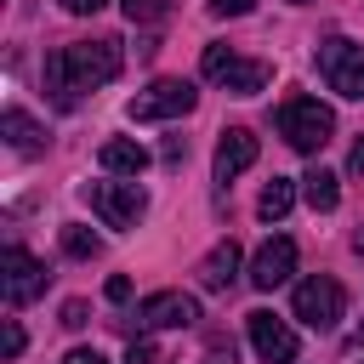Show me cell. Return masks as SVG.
I'll return each mask as SVG.
<instances>
[{
  "label": "cell",
  "mask_w": 364,
  "mask_h": 364,
  "mask_svg": "<svg viewBox=\"0 0 364 364\" xmlns=\"http://www.w3.org/2000/svg\"><path fill=\"white\" fill-rule=\"evenodd\" d=\"M256 0H210V17H245Z\"/></svg>",
  "instance_id": "44dd1931"
},
{
  "label": "cell",
  "mask_w": 364,
  "mask_h": 364,
  "mask_svg": "<svg viewBox=\"0 0 364 364\" xmlns=\"http://www.w3.org/2000/svg\"><path fill=\"white\" fill-rule=\"evenodd\" d=\"M347 165H353V171H358V176H364V136H358V142H353V159H347Z\"/></svg>",
  "instance_id": "f1b7e54d"
},
{
  "label": "cell",
  "mask_w": 364,
  "mask_h": 364,
  "mask_svg": "<svg viewBox=\"0 0 364 364\" xmlns=\"http://www.w3.org/2000/svg\"><path fill=\"white\" fill-rule=\"evenodd\" d=\"M301 199H307L318 216L336 210V205H341V176H336V171H307V176H301Z\"/></svg>",
  "instance_id": "2e32d148"
},
{
  "label": "cell",
  "mask_w": 364,
  "mask_h": 364,
  "mask_svg": "<svg viewBox=\"0 0 364 364\" xmlns=\"http://www.w3.org/2000/svg\"><path fill=\"white\" fill-rule=\"evenodd\" d=\"M0 131H6V142H11L17 154H40V148H46V125H40L34 114H23V108H6V114H0Z\"/></svg>",
  "instance_id": "9a60e30c"
},
{
  "label": "cell",
  "mask_w": 364,
  "mask_h": 364,
  "mask_svg": "<svg viewBox=\"0 0 364 364\" xmlns=\"http://www.w3.org/2000/svg\"><path fill=\"white\" fill-rule=\"evenodd\" d=\"M63 324L80 330V324H85V301H63Z\"/></svg>",
  "instance_id": "d4e9b609"
},
{
  "label": "cell",
  "mask_w": 364,
  "mask_h": 364,
  "mask_svg": "<svg viewBox=\"0 0 364 364\" xmlns=\"http://www.w3.org/2000/svg\"><path fill=\"white\" fill-rule=\"evenodd\" d=\"M256 131H245V125H228L222 136H216V159H210V171H216V182H233L239 171H250L256 165Z\"/></svg>",
  "instance_id": "8fae6325"
},
{
  "label": "cell",
  "mask_w": 364,
  "mask_h": 364,
  "mask_svg": "<svg viewBox=\"0 0 364 364\" xmlns=\"http://www.w3.org/2000/svg\"><path fill=\"white\" fill-rule=\"evenodd\" d=\"M239 262H245V256H239V245H233V239L210 245V256L199 262V284H205V290H228V284L239 279Z\"/></svg>",
  "instance_id": "4fadbf2b"
},
{
  "label": "cell",
  "mask_w": 364,
  "mask_h": 364,
  "mask_svg": "<svg viewBox=\"0 0 364 364\" xmlns=\"http://www.w3.org/2000/svg\"><path fill=\"white\" fill-rule=\"evenodd\" d=\"M245 330H250V347H256V358H262V364H296L301 341H296V330H290L279 313H250V318H245Z\"/></svg>",
  "instance_id": "9c48e42d"
},
{
  "label": "cell",
  "mask_w": 364,
  "mask_h": 364,
  "mask_svg": "<svg viewBox=\"0 0 364 364\" xmlns=\"http://www.w3.org/2000/svg\"><path fill=\"white\" fill-rule=\"evenodd\" d=\"M0 290H6L11 307H28V301L46 290V267H40L23 245H11V250L0 256Z\"/></svg>",
  "instance_id": "30bf717a"
},
{
  "label": "cell",
  "mask_w": 364,
  "mask_h": 364,
  "mask_svg": "<svg viewBox=\"0 0 364 364\" xmlns=\"http://www.w3.org/2000/svg\"><path fill=\"white\" fill-rule=\"evenodd\" d=\"M119 6H125V17H131V23H154V17H165V6H171V0H119Z\"/></svg>",
  "instance_id": "d6986e66"
},
{
  "label": "cell",
  "mask_w": 364,
  "mask_h": 364,
  "mask_svg": "<svg viewBox=\"0 0 364 364\" xmlns=\"http://www.w3.org/2000/svg\"><path fill=\"white\" fill-rule=\"evenodd\" d=\"M176 159H188V142H176V136H171V142H165V165H176Z\"/></svg>",
  "instance_id": "83f0119b"
},
{
  "label": "cell",
  "mask_w": 364,
  "mask_h": 364,
  "mask_svg": "<svg viewBox=\"0 0 364 364\" xmlns=\"http://www.w3.org/2000/svg\"><path fill=\"white\" fill-rule=\"evenodd\" d=\"M290 307H296V318H301L307 330H336V318L347 313V290H341L330 273H313V279L296 284Z\"/></svg>",
  "instance_id": "277c9868"
},
{
  "label": "cell",
  "mask_w": 364,
  "mask_h": 364,
  "mask_svg": "<svg viewBox=\"0 0 364 364\" xmlns=\"http://www.w3.org/2000/svg\"><path fill=\"white\" fill-rule=\"evenodd\" d=\"M125 296H131V279L114 273V279H108V301H125Z\"/></svg>",
  "instance_id": "4316f807"
},
{
  "label": "cell",
  "mask_w": 364,
  "mask_h": 364,
  "mask_svg": "<svg viewBox=\"0 0 364 364\" xmlns=\"http://www.w3.org/2000/svg\"><path fill=\"white\" fill-rule=\"evenodd\" d=\"M136 324L142 330H188V324H199V301L188 290H154L136 301Z\"/></svg>",
  "instance_id": "ba28073f"
},
{
  "label": "cell",
  "mask_w": 364,
  "mask_h": 364,
  "mask_svg": "<svg viewBox=\"0 0 364 364\" xmlns=\"http://www.w3.org/2000/svg\"><path fill=\"white\" fill-rule=\"evenodd\" d=\"M290 273H296V239L279 233V239H267V245L256 250V262H250V284H256V290H279Z\"/></svg>",
  "instance_id": "7c38bea8"
},
{
  "label": "cell",
  "mask_w": 364,
  "mask_h": 364,
  "mask_svg": "<svg viewBox=\"0 0 364 364\" xmlns=\"http://www.w3.org/2000/svg\"><path fill=\"white\" fill-rule=\"evenodd\" d=\"M193 102H199V91H193L188 80H154L148 91H136V97L125 102V114H131L136 125H148V119H182Z\"/></svg>",
  "instance_id": "8992f818"
},
{
  "label": "cell",
  "mask_w": 364,
  "mask_h": 364,
  "mask_svg": "<svg viewBox=\"0 0 364 364\" xmlns=\"http://www.w3.org/2000/svg\"><path fill=\"white\" fill-rule=\"evenodd\" d=\"M318 74H324V85L336 91V97H364V46L358 40H324L318 46Z\"/></svg>",
  "instance_id": "5b68a950"
},
{
  "label": "cell",
  "mask_w": 364,
  "mask_h": 364,
  "mask_svg": "<svg viewBox=\"0 0 364 364\" xmlns=\"http://www.w3.org/2000/svg\"><path fill=\"white\" fill-rule=\"evenodd\" d=\"M63 250L85 262V256H97V250H102V239H97L91 228H80V222H68V228H63Z\"/></svg>",
  "instance_id": "ac0fdd59"
},
{
  "label": "cell",
  "mask_w": 364,
  "mask_h": 364,
  "mask_svg": "<svg viewBox=\"0 0 364 364\" xmlns=\"http://www.w3.org/2000/svg\"><path fill=\"white\" fill-rule=\"evenodd\" d=\"M102 171L108 176H142L148 171V148L142 142H131V136H114V142H102Z\"/></svg>",
  "instance_id": "5bb4252c"
},
{
  "label": "cell",
  "mask_w": 364,
  "mask_h": 364,
  "mask_svg": "<svg viewBox=\"0 0 364 364\" xmlns=\"http://www.w3.org/2000/svg\"><path fill=\"white\" fill-rule=\"evenodd\" d=\"M85 199H91V210H97L108 228H136L142 210H148V193L136 188V176H131V182H91Z\"/></svg>",
  "instance_id": "52a82bcc"
},
{
  "label": "cell",
  "mask_w": 364,
  "mask_h": 364,
  "mask_svg": "<svg viewBox=\"0 0 364 364\" xmlns=\"http://www.w3.org/2000/svg\"><path fill=\"white\" fill-rule=\"evenodd\" d=\"M125 364H154V341H131L125 347Z\"/></svg>",
  "instance_id": "603a6c76"
},
{
  "label": "cell",
  "mask_w": 364,
  "mask_h": 364,
  "mask_svg": "<svg viewBox=\"0 0 364 364\" xmlns=\"http://www.w3.org/2000/svg\"><path fill=\"white\" fill-rule=\"evenodd\" d=\"M0 353H6V358H17V353H23V330H17V318H6V336H0Z\"/></svg>",
  "instance_id": "ffe728a7"
},
{
  "label": "cell",
  "mask_w": 364,
  "mask_h": 364,
  "mask_svg": "<svg viewBox=\"0 0 364 364\" xmlns=\"http://www.w3.org/2000/svg\"><path fill=\"white\" fill-rule=\"evenodd\" d=\"M205 364H233V341H222V336H216V341L205 347Z\"/></svg>",
  "instance_id": "7402d4cb"
},
{
  "label": "cell",
  "mask_w": 364,
  "mask_h": 364,
  "mask_svg": "<svg viewBox=\"0 0 364 364\" xmlns=\"http://www.w3.org/2000/svg\"><path fill=\"white\" fill-rule=\"evenodd\" d=\"M119 63H125L119 40L97 34V40H74V46H63V51L46 63V80H51L57 102H63V108H74V97H80V91L108 85V80L119 74Z\"/></svg>",
  "instance_id": "6da1fadb"
},
{
  "label": "cell",
  "mask_w": 364,
  "mask_h": 364,
  "mask_svg": "<svg viewBox=\"0 0 364 364\" xmlns=\"http://www.w3.org/2000/svg\"><path fill=\"white\" fill-rule=\"evenodd\" d=\"M279 136H284L296 154H318V148L336 136V114H330L318 97H284V102H279Z\"/></svg>",
  "instance_id": "7a4b0ae2"
},
{
  "label": "cell",
  "mask_w": 364,
  "mask_h": 364,
  "mask_svg": "<svg viewBox=\"0 0 364 364\" xmlns=\"http://www.w3.org/2000/svg\"><path fill=\"white\" fill-rule=\"evenodd\" d=\"M353 245H358V256H364V233H358V239H353Z\"/></svg>",
  "instance_id": "f546056e"
},
{
  "label": "cell",
  "mask_w": 364,
  "mask_h": 364,
  "mask_svg": "<svg viewBox=\"0 0 364 364\" xmlns=\"http://www.w3.org/2000/svg\"><path fill=\"white\" fill-rule=\"evenodd\" d=\"M199 68H205V80L228 85L233 97H256V91H267V80H273V63H262V57H239L233 46H205Z\"/></svg>",
  "instance_id": "3957f363"
},
{
  "label": "cell",
  "mask_w": 364,
  "mask_h": 364,
  "mask_svg": "<svg viewBox=\"0 0 364 364\" xmlns=\"http://www.w3.org/2000/svg\"><path fill=\"white\" fill-rule=\"evenodd\" d=\"M290 205H296V182H290V176H273V182L262 188V199H256V216H262V222H284Z\"/></svg>",
  "instance_id": "e0dca14e"
},
{
  "label": "cell",
  "mask_w": 364,
  "mask_h": 364,
  "mask_svg": "<svg viewBox=\"0 0 364 364\" xmlns=\"http://www.w3.org/2000/svg\"><path fill=\"white\" fill-rule=\"evenodd\" d=\"M63 364H108V358H102V353H91V347H68V358H63Z\"/></svg>",
  "instance_id": "484cf974"
},
{
  "label": "cell",
  "mask_w": 364,
  "mask_h": 364,
  "mask_svg": "<svg viewBox=\"0 0 364 364\" xmlns=\"http://www.w3.org/2000/svg\"><path fill=\"white\" fill-rule=\"evenodd\" d=\"M57 6H63V11H74V17H91V11H102L108 0H57Z\"/></svg>",
  "instance_id": "cb8c5ba5"
}]
</instances>
